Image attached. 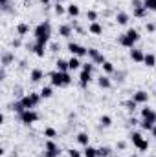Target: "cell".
<instances>
[{
	"mask_svg": "<svg viewBox=\"0 0 156 157\" xmlns=\"http://www.w3.org/2000/svg\"><path fill=\"white\" fill-rule=\"evenodd\" d=\"M129 57H130V60L132 62H136V64H143V59H145V51L142 49V48H132V49H129Z\"/></svg>",
	"mask_w": 156,
	"mask_h": 157,
	"instance_id": "cell-9",
	"label": "cell"
},
{
	"mask_svg": "<svg viewBox=\"0 0 156 157\" xmlns=\"http://www.w3.org/2000/svg\"><path fill=\"white\" fill-rule=\"evenodd\" d=\"M101 70H103V73L105 75H114V71H116V66H114V62H110V60H105L103 64H101Z\"/></svg>",
	"mask_w": 156,
	"mask_h": 157,
	"instance_id": "cell-26",
	"label": "cell"
},
{
	"mask_svg": "<svg viewBox=\"0 0 156 157\" xmlns=\"http://www.w3.org/2000/svg\"><path fill=\"white\" fill-rule=\"evenodd\" d=\"M18 68H20V70H26V68H28V60H20V62H18Z\"/></svg>",
	"mask_w": 156,
	"mask_h": 157,
	"instance_id": "cell-51",
	"label": "cell"
},
{
	"mask_svg": "<svg viewBox=\"0 0 156 157\" xmlns=\"http://www.w3.org/2000/svg\"><path fill=\"white\" fill-rule=\"evenodd\" d=\"M132 99H134L138 104H142V106H143V104H147V102H149L151 95L147 93V90H136V91L132 93Z\"/></svg>",
	"mask_w": 156,
	"mask_h": 157,
	"instance_id": "cell-12",
	"label": "cell"
},
{
	"mask_svg": "<svg viewBox=\"0 0 156 157\" xmlns=\"http://www.w3.org/2000/svg\"><path fill=\"white\" fill-rule=\"evenodd\" d=\"M15 33H17V37H26L30 33V24L28 22H18L15 26Z\"/></svg>",
	"mask_w": 156,
	"mask_h": 157,
	"instance_id": "cell-19",
	"label": "cell"
},
{
	"mask_svg": "<svg viewBox=\"0 0 156 157\" xmlns=\"http://www.w3.org/2000/svg\"><path fill=\"white\" fill-rule=\"evenodd\" d=\"M97 157H114V152L110 146H99L97 148Z\"/></svg>",
	"mask_w": 156,
	"mask_h": 157,
	"instance_id": "cell-32",
	"label": "cell"
},
{
	"mask_svg": "<svg viewBox=\"0 0 156 157\" xmlns=\"http://www.w3.org/2000/svg\"><path fill=\"white\" fill-rule=\"evenodd\" d=\"M9 108H11V112H15L17 115H18V113H22V112H26V108H24V104H22V101H20V99H15V101L9 104Z\"/></svg>",
	"mask_w": 156,
	"mask_h": 157,
	"instance_id": "cell-27",
	"label": "cell"
},
{
	"mask_svg": "<svg viewBox=\"0 0 156 157\" xmlns=\"http://www.w3.org/2000/svg\"><path fill=\"white\" fill-rule=\"evenodd\" d=\"M140 115H142V119L149 121L151 124H156V112L153 110V108H149L147 104H143V108L140 110Z\"/></svg>",
	"mask_w": 156,
	"mask_h": 157,
	"instance_id": "cell-11",
	"label": "cell"
},
{
	"mask_svg": "<svg viewBox=\"0 0 156 157\" xmlns=\"http://www.w3.org/2000/svg\"><path fill=\"white\" fill-rule=\"evenodd\" d=\"M90 82H92V71H84V70H81V75H79V86L84 90V88H88Z\"/></svg>",
	"mask_w": 156,
	"mask_h": 157,
	"instance_id": "cell-18",
	"label": "cell"
},
{
	"mask_svg": "<svg viewBox=\"0 0 156 157\" xmlns=\"http://www.w3.org/2000/svg\"><path fill=\"white\" fill-rule=\"evenodd\" d=\"M143 64L147 66V68H154L156 66V55L154 53H145V59H143Z\"/></svg>",
	"mask_w": 156,
	"mask_h": 157,
	"instance_id": "cell-30",
	"label": "cell"
},
{
	"mask_svg": "<svg viewBox=\"0 0 156 157\" xmlns=\"http://www.w3.org/2000/svg\"><path fill=\"white\" fill-rule=\"evenodd\" d=\"M61 154H63V150L55 143V139H46L44 141V152H42L40 157H59Z\"/></svg>",
	"mask_w": 156,
	"mask_h": 157,
	"instance_id": "cell-5",
	"label": "cell"
},
{
	"mask_svg": "<svg viewBox=\"0 0 156 157\" xmlns=\"http://www.w3.org/2000/svg\"><path fill=\"white\" fill-rule=\"evenodd\" d=\"M17 119H18V122H20V124H24V126H31V124H35V122L40 119V115H39V112H37V110H26V112L18 113Z\"/></svg>",
	"mask_w": 156,
	"mask_h": 157,
	"instance_id": "cell-6",
	"label": "cell"
},
{
	"mask_svg": "<svg viewBox=\"0 0 156 157\" xmlns=\"http://www.w3.org/2000/svg\"><path fill=\"white\" fill-rule=\"evenodd\" d=\"M20 101H22V104H24L26 110H35L40 102H42V95H40V91H30Z\"/></svg>",
	"mask_w": 156,
	"mask_h": 157,
	"instance_id": "cell-4",
	"label": "cell"
},
{
	"mask_svg": "<svg viewBox=\"0 0 156 157\" xmlns=\"http://www.w3.org/2000/svg\"><path fill=\"white\" fill-rule=\"evenodd\" d=\"M83 157H97V148H94V146H84L83 148Z\"/></svg>",
	"mask_w": 156,
	"mask_h": 157,
	"instance_id": "cell-36",
	"label": "cell"
},
{
	"mask_svg": "<svg viewBox=\"0 0 156 157\" xmlns=\"http://www.w3.org/2000/svg\"><path fill=\"white\" fill-rule=\"evenodd\" d=\"M53 13H55L57 17H63V15H66V7L63 6V2H55V6H53Z\"/></svg>",
	"mask_w": 156,
	"mask_h": 157,
	"instance_id": "cell-37",
	"label": "cell"
},
{
	"mask_svg": "<svg viewBox=\"0 0 156 157\" xmlns=\"http://www.w3.org/2000/svg\"><path fill=\"white\" fill-rule=\"evenodd\" d=\"M66 154H68V157H83V152L77 150V148H68Z\"/></svg>",
	"mask_w": 156,
	"mask_h": 157,
	"instance_id": "cell-40",
	"label": "cell"
},
{
	"mask_svg": "<svg viewBox=\"0 0 156 157\" xmlns=\"http://www.w3.org/2000/svg\"><path fill=\"white\" fill-rule=\"evenodd\" d=\"M145 31L147 33H156V22H145Z\"/></svg>",
	"mask_w": 156,
	"mask_h": 157,
	"instance_id": "cell-44",
	"label": "cell"
},
{
	"mask_svg": "<svg viewBox=\"0 0 156 157\" xmlns=\"http://www.w3.org/2000/svg\"><path fill=\"white\" fill-rule=\"evenodd\" d=\"M40 95H42V99H51L53 97V86L50 84V86H42L40 88Z\"/></svg>",
	"mask_w": 156,
	"mask_h": 157,
	"instance_id": "cell-34",
	"label": "cell"
},
{
	"mask_svg": "<svg viewBox=\"0 0 156 157\" xmlns=\"http://www.w3.org/2000/svg\"><path fill=\"white\" fill-rule=\"evenodd\" d=\"M20 2H24V4H30V2H31V0H20Z\"/></svg>",
	"mask_w": 156,
	"mask_h": 157,
	"instance_id": "cell-55",
	"label": "cell"
},
{
	"mask_svg": "<svg viewBox=\"0 0 156 157\" xmlns=\"http://www.w3.org/2000/svg\"><path fill=\"white\" fill-rule=\"evenodd\" d=\"M11 48H22V37H18V39H13L11 40Z\"/></svg>",
	"mask_w": 156,
	"mask_h": 157,
	"instance_id": "cell-48",
	"label": "cell"
},
{
	"mask_svg": "<svg viewBox=\"0 0 156 157\" xmlns=\"http://www.w3.org/2000/svg\"><path fill=\"white\" fill-rule=\"evenodd\" d=\"M81 66H83V62H81L79 57L72 55V57L68 59V70H70V71H77V70H81Z\"/></svg>",
	"mask_w": 156,
	"mask_h": 157,
	"instance_id": "cell-21",
	"label": "cell"
},
{
	"mask_svg": "<svg viewBox=\"0 0 156 157\" xmlns=\"http://www.w3.org/2000/svg\"><path fill=\"white\" fill-rule=\"evenodd\" d=\"M6 77H7V71L4 66H0V80H6Z\"/></svg>",
	"mask_w": 156,
	"mask_h": 157,
	"instance_id": "cell-49",
	"label": "cell"
},
{
	"mask_svg": "<svg viewBox=\"0 0 156 157\" xmlns=\"http://www.w3.org/2000/svg\"><path fill=\"white\" fill-rule=\"evenodd\" d=\"M138 106H140V104H138L134 99H127V101H123V108H125L130 115H134V112L138 110Z\"/></svg>",
	"mask_w": 156,
	"mask_h": 157,
	"instance_id": "cell-23",
	"label": "cell"
},
{
	"mask_svg": "<svg viewBox=\"0 0 156 157\" xmlns=\"http://www.w3.org/2000/svg\"><path fill=\"white\" fill-rule=\"evenodd\" d=\"M149 148H151V144H149V141H147V139H143V143L140 144V148H138V152H147Z\"/></svg>",
	"mask_w": 156,
	"mask_h": 157,
	"instance_id": "cell-47",
	"label": "cell"
},
{
	"mask_svg": "<svg viewBox=\"0 0 156 157\" xmlns=\"http://www.w3.org/2000/svg\"><path fill=\"white\" fill-rule=\"evenodd\" d=\"M97 122H99V128H110L112 126V117L110 115H101Z\"/></svg>",
	"mask_w": 156,
	"mask_h": 157,
	"instance_id": "cell-35",
	"label": "cell"
},
{
	"mask_svg": "<svg viewBox=\"0 0 156 157\" xmlns=\"http://www.w3.org/2000/svg\"><path fill=\"white\" fill-rule=\"evenodd\" d=\"M143 6L149 11H156V0H143Z\"/></svg>",
	"mask_w": 156,
	"mask_h": 157,
	"instance_id": "cell-42",
	"label": "cell"
},
{
	"mask_svg": "<svg viewBox=\"0 0 156 157\" xmlns=\"http://www.w3.org/2000/svg\"><path fill=\"white\" fill-rule=\"evenodd\" d=\"M130 6L132 7H140V6H143V0H130Z\"/></svg>",
	"mask_w": 156,
	"mask_h": 157,
	"instance_id": "cell-50",
	"label": "cell"
},
{
	"mask_svg": "<svg viewBox=\"0 0 156 157\" xmlns=\"http://www.w3.org/2000/svg\"><path fill=\"white\" fill-rule=\"evenodd\" d=\"M66 15H68L70 18H77L79 15H81V7H79L77 4H74V2L68 4V6H66Z\"/></svg>",
	"mask_w": 156,
	"mask_h": 157,
	"instance_id": "cell-20",
	"label": "cell"
},
{
	"mask_svg": "<svg viewBox=\"0 0 156 157\" xmlns=\"http://www.w3.org/2000/svg\"><path fill=\"white\" fill-rule=\"evenodd\" d=\"M66 51H68L70 55L79 57V59L88 57V48H86V46H81V44L74 42V40H68V44H66Z\"/></svg>",
	"mask_w": 156,
	"mask_h": 157,
	"instance_id": "cell-7",
	"label": "cell"
},
{
	"mask_svg": "<svg viewBox=\"0 0 156 157\" xmlns=\"http://www.w3.org/2000/svg\"><path fill=\"white\" fill-rule=\"evenodd\" d=\"M97 86H99L101 90H110V88H112V77L101 73V75L97 77Z\"/></svg>",
	"mask_w": 156,
	"mask_h": 157,
	"instance_id": "cell-14",
	"label": "cell"
},
{
	"mask_svg": "<svg viewBox=\"0 0 156 157\" xmlns=\"http://www.w3.org/2000/svg\"><path fill=\"white\" fill-rule=\"evenodd\" d=\"M46 49H48V46H42V44H37V42H35V44H33V51H31V53H33V55H37L39 59H44V57H46Z\"/></svg>",
	"mask_w": 156,
	"mask_h": 157,
	"instance_id": "cell-28",
	"label": "cell"
},
{
	"mask_svg": "<svg viewBox=\"0 0 156 157\" xmlns=\"http://www.w3.org/2000/svg\"><path fill=\"white\" fill-rule=\"evenodd\" d=\"M53 2H63V0H53Z\"/></svg>",
	"mask_w": 156,
	"mask_h": 157,
	"instance_id": "cell-56",
	"label": "cell"
},
{
	"mask_svg": "<svg viewBox=\"0 0 156 157\" xmlns=\"http://www.w3.org/2000/svg\"><path fill=\"white\" fill-rule=\"evenodd\" d=\"M151 133H153V137H154V139H156V126H154V128H153V130H151Z\"/></svg>",
	"mask_w": 156,
	"mask_h": 157,
	"instance_id": "cell-53",
	"label": "cell"
},
{
	"mask_svg": "<svg viewBox=\"0 0 156 157\" xmlns=\"http://www.w3.org/2000/svg\"><path fill=\"white\" fill-rule=\"evenodd\" d=\"M125 77H127V71H121V70H116L114 71V75H112V78L116 80V82H125Z\"/></svg>",
	"mask_w": 156,
	"mask_h": 157,
	"instance_id": "cell-39",
	"label": "cell"
},
{
	"mask_svg": "<svg viewBox=\"0 0 156 157\" xmlns=\"http://www.w3.org/2000/svg\"><path fill=\"white\" fill-rule=\"evenodd\" d=\"M88 59L96 64V66H101L107 59H105V55L97 49V48H88Z\"/></svg>",
	"mask_w": 156,
	"mask_h": 157,
	"instance_id": "cell-8",
	"label": "cell"
},
{
	"mask_svg": "<svg viewBox=\"0 0 156 157\" xmlns=\"http://www.w3.org/2000/svg\"><path fill=\"white\" fill-rule=\"evenodd\" d=\"M33 39L37 44L48 46L51 42V22L50 20H42L33 28Z\"/></svg>",
	"mask_w": 156,
	"mask_h": 157,
	"instance_id": "cell-1",
	"label": "cell"
},
{
	"mask_svg": "<svg viewBox=\"0 0 156 157\" xmlns=\"http://www.w3.org/2000/svg\"><path fill=\"white\" fill-rule=\"evenodd\" d=\"M13 95H15L17 99H22L26 93H22V88H20V86H15V88H13Z\"/></svg>",
	"mask_w": 156,
	"mask_h": 157,
	"instance_id": "cell-45",
	"label": "cell"
},
{
	"mask_svg": "<svg viewBox=\"0 0 156 157\" xmlns=\"http://www.w3.org/2000/svg\"><path fill=\"white\" fill-rule=\"evenodd\" d=\"M129 157H140V154H130Z\"/></svg>",
	"mask_w": 156,
	"mask_h": 157,
	"instance_id": "cell-54",
	"label": "cell"
},
{
	"mask_svg": "<svg viewBox=\"0 0 156 157\" xmlns=\"http://www.w3.org/2000/svg\"><path fill=\"white\" fill-rule=\"evenodd\" d=\"M48 77H50V84L53 88H68L74 82L70 71H57V70H53V71L48 73Z\"/></svg>",
	"mask_w": 156,
	"mask_h": 157,
	"instance_id": "cell-2",
	"label": "cell"
},
{
	"mask_svg": "<svg viewBox=\"0 0 156 157\" xmlns=\"http://www.w3.org/2000/svg\"><path fill=\"white\" fill-rule=\"evenodd\" d=\"M11 64H15V53H13L11 49H4L2 55H0V66L7 68V66H11Z\"/></svg>",
	"mask_w": 156,
	"mask_h": 157,
	"instance_id": "cell-10",
	"label": "cell"
},
{
	"mask_svg": "<svg viewBox=\"0 0 156 157\" xmlns=\"http://www.w3.org/2000/svg\"><path fill=\"white\" fill-rule=\"evenodd\" d=\"M42 135L46 137V139H55L59 133H57V130L55 128H51V126H48V128H44V132H42Z\"/></svg>",
	"mask_w": 156,
	"mask_h": 157,
	"instance_id": "cell-38",
	"label": "cell"
},
{
	"mask_svg": "<svg viewBox=\"0 0 156 157\" xmlns=\"http://www.w3.org/2000/svg\"><path fill=\"white\" fill-rule=\"evenodd\" d=\"M140 40V31L138 29H134V28H129L125 33H121L119 37H117V44L121 46V48H127V49H132L134 46H136V42Z\"/></svg>",
	"mask_w": 156,
	"mask_h": 157,
	"instance_id": "cell-3",
	"label": "cell"
},
{
	"mask_svg": "<svg viewBox=\"0 0 156 157\" xmlns=\"http://www.w3.org/2000/svg\"><path fill=\"white\" fill-rule=\"evenodd\" d=\"M0 9H2V13L15 15V9H13V6H11V2H9V0H0Z\"/></svg>",
	"mask_w": 156,
	"mask_h": 157,
	"instance_id": "cell-31",
	"label": "cell"
},
{
	"mask_svg": "<svg viewBox=\"0 0 156 157\" xmlns=\"http://www.w3.org/2000/svg\"><path fill=\"white\" fill-rule=\"evenodd\" d=\"M40 4H42V6H50V4H51V2H53V0H39Z\"/></svg>",
	"mask_w": 156,
	"mask_h": 157,
	"instance_id": "cell-52",
	"label": "cell"
},
{
	"mask_svg": "<svg viewBox=\"0 0 156 157\" xmlns=\"http://www.w3.org/2000/svg\"><path fill=\"white\" fill-rule=\"evenodd\" d=\"M143 135L140 133V132H136V130H130V133H129V141L132 143V146H136V148H140V144L143 143Z\"/></svg>",
	"mask_w": 156,
	"mask_h": 157,
	"instance_id": "cell-16",
	"label": "cell"
},
{
	"mask_svg": "<svg viewBox=\"0 0 156 157\" xmlns=\"http://www.w3.org/2000/svg\"><path fill=\"white\" fill-rule=\"evenodd\" d=\"M103 31H105V28H103V24H99V20L88 24V33H90V35L99 37V35H103Z\"/></svg>",
	"mask_w": 156,
	"mask_h": 157,
	"instance_id": "cell-15",
	"label": "cell"
},
{
	"mask_svg": "<svg viewBox=\"0 0 156 157\" xmlns=\"http://www.w3.org/2000/svg\"><path fill=\"white\" fill-rule=\"evenodd\" d=\"M57 31H59V37H63V39H72V35H74V28L70 26V22L68 24H59V28H57Z\"/></svg>",
	"mask_w": 156,
	"mask_h": 157,
	"instance_id": "cell-13",
	"label": "cell"
},
{
	"mask_svg": "<svg viewBox=\"0 0 156 157\" xmlns=\"http://www.w3.org/2000/svg\"><path fill=\"white\" fill-rule=\"evenodd\" d=\"M127 146H129V143H127V141H117V143H116V150H119V152L127 150Z\"/></svg>",
	"mask_w": 156,
	"mask_h": 157,
	"instance_id": "cell-46",
	"label": "cell"
},
{
	"mask_svg": "<svg viewBox=\"0 0 156 157\" xmlns=\"http://www.w3.org/2000/svg\"><path fill=\"white\" fill-rule=\"evenodd\" d=\"M42 78H44V70H40V68H33V70L30 71V80H31V82L37 84V82L42 80Z\"/></svg>",
	"mask_w": 156,
	"mask_h": 157,
	"instance_id": "cell-22",
	"label": "cell"
},
{
	"mask_svg": "<svg viewBox=\"0 0 156 157\" xmlns=\"http://www.w3.org/2000/svg\"><path fill=\"white\" fill-rule=\"evenodd\" d=\"M55 70H57V71H70V70H68V59H61V57H59V59L55 60Z\"/></svg>",
	"mask_w": 156,
	"mask_h": 157,
	"instance_id": "cell-29",
	"label": "cell"
},
{
	"mask_svg": "<svg viewBox=\"0 0 156 157\" xmlns=\"http://www.w3.org/2000/svg\"><path fill=\"white\" fill-rule=\"evenodd\" d=\"M114 20H116L117 26H127L130 22V15L127 11H117L116 15H114Z\"/></svg>",
	"mask_w": 156,
	"mask_h": 157,
	"instance_id": "cell-17",
	"label": "cell"
},
{
	"mask_svg": "<svg viewBox=\"0 0 156 157\" xmlns=\"http://www.w3.org/2000/svg\"><path fill=\"white\" fill-rule=\"evenodd\" d=\"M147 13H149V9L145 7V6H140V7H132V17L134 18H145L147 17Z\"/></svg>",
	"mask_w": 156,
	"mask_h": 157,
	"instance_id": "cell-24",
	"label": "cell"
},
{
	"mask_svg": "<svg viewBox=\"0 0 156 157\" xmlns=\"http://www.w3.org/2000/svg\"><path fill=\"white\" fill-rule=\"evenodd\" d=\"M48 48H50L51 53H59V51H61V44H59V42H50Z\"/></svg>",
	"mask_w": 156,
	"mask_h": 157,
	"instance_id": "cell-41",
	"label": "cell"
},
{
	"mask_svg": "<svg viewBox=\"0 0 156 157\" xmlns=\"http://www.w3.org/2000/svg\"><path fill=\"white\" fill-rule=\"evenodd\" d=\"M76 141H77L79 144L84 148V146H88V144H90V135H88L86 132H79L77 135H76Z\"/></svg>",
	"mask_w": 156,
	"mask_h": 157,
	"instance_id": "cell-25",
	"label": "cell"
},
{
	"mask_svg": "<svg viewBox=\"0 0 156 157\" xmlns=\"http://www.w3.org/2000/svg\"><path fill=\"white\" fill-rule=\"evenodd\" d=\"M84 18L88 20V24H90V22H97V18H99V13H97L96 9H88V11L84 13Z\"/></svg>",
	"mask_w": 156,
	"mask_h": 157,
	"instance_id": "cell-33",
	"label": "cell"
},
{
	"mask_svg": "<svg viewBox=\"0 0 156 157\" xmlns=\"http://www.w3.org/2000/svg\"><path fill=\"white\" fill-rule=\"evenodd\" d=\"M138 124H140V121L134 117V115H130V117L127 119V126H129V128H134V126H138Z\"/></svg>",
	"mask_w": 156,
	"mask_h": 157,
	"instance_id": "cell-43",
	"label": "cell"
}]
</instances>
